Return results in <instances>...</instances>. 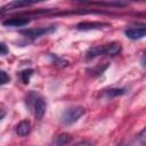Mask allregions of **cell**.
I'll return each mask as SVG.
<instances>
[{"mask_svg": "<svg viewBox=\"0 0 146 146\" xmlns=\"http://www.w3.org/2000/svg\"><path fill=\"white\" fill-rule=\"evenodd\" d=\"M86 113V110L81 106H74L65 110V112L62 115V123L64 125H71L75 123L81 116H83Z\"/></svg>", "mask_w": 146, "mask_h": 146, "instance_id": "1", "label": "cell"}, {"mask_svg": "<svg viewBox=\"0 0 146 146\" xmlns=\"http://www.w3.org/2000/svg\"><path fill=\"white\" fill-rule=\"evenodd\" d=\"M56 30L55 26H49V27H38V29H30V30H24V31H21V33L26 36L27 39H38L42 35H46V34H49L51 32H54Z\"/></svg>", "mask_w": 146, "mask_h": 146, "instance_id": "2", "label": "cell"}, {"mask_svg": "<svg viewBox=\"0 0 146 146\" xmlns=\"http://www.w3.org/2000/svg\"><path fill=\"white\" fill-rule=\"evenodd\" d=\"M44 1H47V0H13L9 3H7V5H5V6L1 7V13H5L7 10H11V9L27 7V6L40 3V2H44Z\"/></svg>", "mask_w": 146, "mask_h": 146, "instance_id": "3", "label": "cell"}, {"mask_svg": "<svg viewBox=\"0 0 146 146\" xmlns=\"http://www.w3.org/2000/svg\"><path fill=\"white\" fill-rule=\"evenodd\" d=\"M124 34L127 35V38L131 40H139L146 36V25L137 24L135 26H130L124 31Z\"/></svg>", "mask_w": 146, "mask_h": 146, "instance_id": "4", "label": "cell"}, {"mask_svg": "<svg viewBox=\"0 0 146 146\" xmlns=\"http://www.w3.org/2000/svg\"><path fill=\"white\" fill-rule=\"evenodd\" d=\"M108 26L110 24L102 22H81L76 25V29L80 31H91V30H100Z\"/></svg>", "mask_w": 146, "mask_h": 146, "instance_id": "5", "label": "cell"}, {"mask_svg": "<svg viewBox=\"0 0 146 146\" xmlns=\"http://www.w3.org/2000/svg\"><path fill=\"white\" fill-rule=\"evenodd\" d=\"M102 55H107V46H106V44L96 46V47L90 48V49L86 52V59H87V60H90V59H94V58L99 57V56H102Z\"/></svg>", "mask_w": 146, "mask_h": 146, "instance_id": "6", "label": "cell"}, {"mask_svg": "<svg viewBox=\"0 0 146 146\" xmlns=\"http://www.w3.org/2000/svg\"><path fill=\"white\" fill-rule=\"evenodd\" d=\"M30 23L29 18H24V17H14V18H8L6 21L2 22V25L6 27H22L25 26Z\"/></svg>", "mask_w": 146, "mask_h": 146, "instance_id": "7", "label": "cell"}, {"mask_svg": "<svg viewBox=\"0 0 146 146\" xmlns=\"http://www.w3.org/2000/svg\"><path fill=\"white\" fill-rule=\"evenodd\" d=\"M33 110H34V115H35V117H36L38 120H41V119L43 117L44 113H46V110H47V104H46V102H44L42 98L38 97L36 100H35V103H34V105H33Z\"/></svg>", "mask_w": 146, "mask_h": 146, "instance_id": "8", "label": "cell"}, {"mask_svg": "<svg viewBox=\"0 0 146 146\" xmlns=\"http://www.w3.org/2000/svg\"><path fill=\"white\" fill-rule=\"evenodd\" d=\"M30 131H31V123L29 121H26V120L21 121L16 125V133L18 136H22V137L27 136L30 133Z\"/></svg>", "mask_w": 146, "mask_h": 146, "instance_id": "9", "label": "cell"}, {"mask_svg": "<svg viewBox=\"0 0 146 146\" xmlns=\"http://www.w3.org/2000/svg\"><path fill=\"white\" fill-rule=\"evenodd\" d=\"M107 46V55L108 56H115L121 51V44L119 42H111Z\"/></svg>", "mask_w": 146, "mask_h": 146, "instance_id": "10", "label": "cell"}, {"mask_svg": "<svg viewBox=\"0 0 146 146\" xmlns=\"http://www.w3.org/2000/svg\"><path fill=\"white\" fill-rule=\"evenodd\" d=\"M72 141V136L70 133H60L56 137V140H55V144L57 145H66V144H70Z\"/></svg>", "mask_w": 146, "mask_h": 146, "instance_id": "11", "label": "cell"}, {"mask_svg": "<svg viewBox=\"0 0 146 146\" xmlns=\"http://www.w3.org/2000/svg\"><path fill=\"white\" fill-rule=\"evenodd\" d=\"M32 74H33L32 68H27V70H24V71L21 72V79H22L24 84H27L30 82V78L32 76Z\"/></svg>", "mask_w": 146, "mask_h": 146, "instance_id": "12", "label": "cell"}, {"mask_svg": "<svg viewBox=\"0 0 146 146\" xmlns=\"http://www.w3.org/2000/svg\"><path fill=\"white\" fill-rule=\"evenodd\" d=\"M123 94H125V89L124 88H120V89H110V90H107V92H106V95L111 98V97H116V96H121V95H123Z\"/></svg>", "mask_w": 146, "mask_h": 146, "instance_id": "13", "label": "cell"}, {"mask_svg": "<svg viewBox=\"0 0 146 146\" xmlns=\"http://www.w3.org/2000/svg\"><path fill=\"white\" fill-rule=\"evenodd\" d=\"M0 75H1V84H6L7 82H9L10 78L7 75V73L5 71H1L0 72Z\"/></svg>", "mask_w": 146, "mask_h": 146, "instance_id": "14", "label": "cell"}, {"mask_svg": "<svg viewBox=\"0 0 146 146\" xmlns=\"http://www.w3.org/2000/svg\"><path fill=\"white\" fill-rule=\"evenodd\" d=\"M138 139H139V141H140L141 144H146V128L139 133Z\"/></svg>", "mask_w": 146, "mask_h": 146, "instance_id": "15", "label": "cell"}, {"mask_svg": "<svg viewBox=\"0 0 146 146\" xmlns=\"http://www.w3.org/2000/svg\"><path fill=\"white\" fill-rule=\"evenodd\" d=\"M0 48H1V52H0V55L1 56H5V55H7L8 54V48H7V46H6V43L5 42H1V44H0Z\"/></svg>", "mask_w": 146, "mask_h": 146, "instance_id": "16", "label": "cell"}, {"mask_svg": "<svg viewBox=\"0 0 146 146\" xmlns=\"http://www.w3.org/2000/svg\"><path fill=\"white\" fill-rule=\"evenodd\" d=\"M140 63H141V65L144 66V67H146V52L141 56V59H140Z\"/></svg>", "mask_w": 146, "mask_h": 146, "instance_id": "17", "label": "cell"}, {"mask_svg": "<svg viewBox=\"0 0 146 146\" xmlns=\"http://www.w3.org/2000/svg\"><path fill=\"white\" fill-rule=\"evenodd\" d=\"M131 1H141V0H131Z\"/></svg>", "mask_w": 146, "mask_h": 146, "instance_id": "18", "label": "cell"}]
</instances>
